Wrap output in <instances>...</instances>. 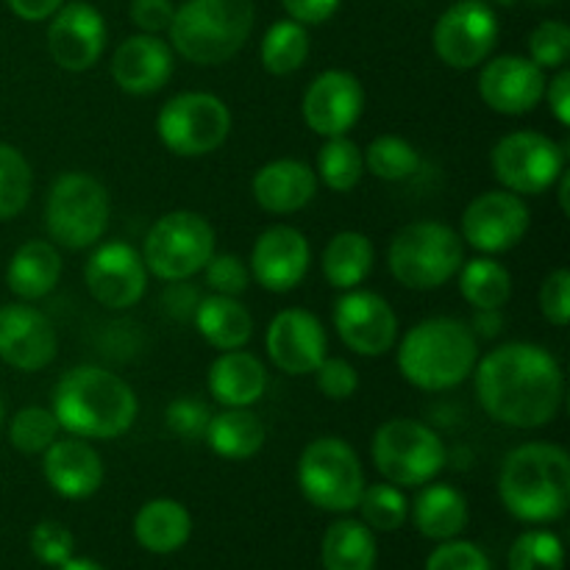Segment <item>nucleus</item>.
I'll return each mask as SVG.
<instances>
[{"label":"nucleus","instance_id":"nucleus-37","mask_svg":"<svg viewBox=\"0 0 570 570\" xmlns=\"http://www.w3.org/2000/svg\"><path fill=\"white\" fill-rule=\"evenodd\" d=\"M362 156H365V170H371V176H376L379 181L390 184L406 181L421 167V156H417L415 145L406 142L404 137H395V134L376 137L362 150Z\"/></svg>","mask_w":570,"mask_h":570},{"label":"nucleus","instance_id":"nucleus-23","mask_svg":"<svg viewBox=\"0 0 570 570\" xmlns=\"http://www.w3.org/2000/svg\"><path fill=\"white\" fill-rule=\"evenodd\" d=\"M173 50L156 33H134L111 56V78L128 95H154L170 81Z\"/></svg>","mask_w":570,"mask_h":570},{"label":"nucleus","instance_id":"nucleus-28","mask_svg":"<svg viewBox=\"0 0 570 570\" xmlns=\"http://www.w3.org/2000/svg\"><path fill=\"white\" fill-rule=\"evenodd\" d=\"M193 321L200 337L215 345L217 351L245 348L248 340L254 337V317L245 309V304H239L232 295L215 293L209 298H200L193 312Z\"/></svg>","mask_w":570,"mask_h":570},{"label":"nucleus","instance_id":"nucleus-8","mask_svg":"<svg viewBox=\"0 0 570 570\" xmlns=\"http://www.w3.org/2000/svg\"><path fill=\"white\" fill-rule=\"evenodd\" d=\"M45 226L61 248H92L109 226V193L89 173H65L50 184Z\"/></svg>","mask_w":570,"mask_h":570},{"label":"nucleus","instance_id":"nucleus-47","mask_svg":"<svg viewBox=\"0 0 570 570\" xmlns=\"http://www.w3.org/2000/svg\"><path fill=\"white\" fill-rule=\"evenodd\" d=\"M540 312L546 321L557 328H566L570 321V273L566 267H557L549 273L540 287Z\"/></svg>","mask_w":570,"mask_h":570},{"label":"nucleus","instance_id":"nucleus-33","mask_svg":"<svg viewBox=\"0 0 570 570\" xmlns=\"http://www.w3.org/2000/svg\"><path fill=\"white\" fill-rule=\"evenodd\" d=\"M323 570H373L376 568V538L362 521H334L323 534Z\"/></svg>","mask_w":570,"mask_h":570},{"label":"nucleus","instance_id":"nucleus-36","mask_svg":"<svg viewBox=\"0 0 570 570\" xmlns=\"http://www.w3.org/2000/svg\"><path fill=\"white\" fill-rule=\"evenodd\" d=\"M362 173H365V156H362L360 145L348 139V134L328 137L323 148L317 150L315 176L332 193H351L360 184Z\"/></svg>","mask_w":570,"mask_h":570},{"label":"nucleus","instance_id":"nucleus-20","mask_svg":"<svg viewBox=\"0 0 570 570\" xmlns=\"http://www.w3.org/2000/svg\"><path fill=\"white\" fill-rule=\"evenodd\" d=\"M479 95L499 115H529L546 95V70L527 56H495L479 72Z\"/></svg>","mask_w":570,"mask_h":570},{"label":"nucleus","instance_id":"nucleus-3","mask_svg":"<svg viewBox=\"0 0 570 570\" xmlns=\"http://www.w3.org/2000/svg\"><path fill=\"white\" fill-rule=\"evenodd\" d=\"M499 495L523 523L560 521L570 504V456L554 443H523L504 456Z\"/></svg>","mask_w":570,"mask_h":570},{"label":"nucleus","instance_id":"nucleus-55","mask_svg":"<svg viewBox=\"0 0 570 570\" xmlns=\"http://www.w3.org/2000/svg\"><path fill=\"white\" fill-rule=\"evenodd\" d=\"M59 570H104L98 566V562H92V560H78V557H70V560L65 562V566H59Z\"/></svg>","mask_w":570,"mask_h":570},{"label":"nucleus","instance_id":"nucleus-34","mask_svg":"<svg viewBox=\"0 0 570 570\" xmlns=\"http://www.w3.org/2000/svg\"><path fill=\"white\" fill-rule=\"evenodd\" d=\"M460 293L473 309H501L512 295V276L493 256H476L462 262Z\"/></svg>","mask_w":570,"mask_h":570},{"label":"nucleus","instance_id":"nucleus-21","mask_svg":"<svg viewBox=\"0 0 570 570\" xmlns=\"http://www.w3.org/2000/svg\"><path fill=\"white\" fill-rule=\"evenodd\" d=\"M312 265V248L304 232L295 226H271L256 237L250 250V278L267 293H289L306 278Z\"/></svg>","mask_w":570,"mask_h":570},{"label":"nucleus","instance_id":"nucleus-6","mask_svg":"<svg viewBox=\"0 0 570 570\" xmlns=\"http://www.w3.org/2000/svg\"><path fill=\"white\" fill-rule=\"evenodd\" d=\"M465 243L451 226L438 220H415L401 228L387 248V267L406 289L429 293L460 273Z\"/></svg>","mask_w":570,"mask_h":570},{"label":"nucleus","instance_id":"nucleus-30","mask_svg":"<svg viewBox=\"0 0 570 570\" xmlns=\"http://www.w3.org/2000/svg\"><path fill=\"white\" fill-rule=\"evenodd\" d=\"M204 440L223 460H250L265 445V426L248 406H226L209 417Z\"/></svg>","mask_w":570,"mask_h":570},{"label":"nucleus","instance_id":"nucleus-43","mask_svg":"<svg viewBox=\"0 0 570 570\" xmlns=\"http://www.w3.org/2000/svg\"><path fill=\"white\" fill-rule=\"evenodd\" d=\"M31 551L45 566H65L76 551V538L59 521H42L31 532Z\"/></svg>","mask_w":570,"mask_h":570},{"label":"nucleus","instance_id":"nucleus-51","mask_svg":"<svg viewBox=\"0 0 570 570\" xmlns=\"http://www.w3.org/2000/svg\"><path fill=\"white\" fill-rule=\"evenodd\" d=\"M546 100H549V109L554 115V120L560 126H570V70L560 67L551 81H546Z\"/></svg>","mask_w":570,"mask_h":570},{"label":"nucleus","instance_id":"nucleus-39","mask_svg":"<svg viewBox=\"0 0 570 570\" xmlns=\"http://www.w3.org/2000/svg\"><path fill=\"white\" fill-rule=\"evenodd\" d=\"M356 507L362 512V523L367 529H376V532H395L410 518V501L401 493V488L390 482L371 484V488L362 490Z\"/></svg>","mask_w":570,"mask_h":570},{"label":"nucleus","instance_id":"nucleus-7","mask_svg":"<svg viewBox=\"0 0 570 570\" xmlns=\"http://www.w3.org/2000/svg\"><path fill=\"white\" fill-rule=\"evenodd\" d=\"M373 465L395 488H423L449 462V451L432 426L412 417L382 423L371 443Z\"/></svg>","mask_w":570,"mask_h":570},{"label":"nucleus","instance_id":"nucleus-46","mask_svg":"<svg viewBox=\"0 0 570 570\" xmlns=\"http://www.w3.org/2000/svg\"><path fill=\"white\" fill-rule=\"evenodd\" d=\"M426 570H490V560L479 546L465 540H445L432 551Z\"/></svg>","mask_w":570,"mask_h":570},{"label":"nucleus","instance_id":"nucleus-44","mask_svg":"<svg viewBox=\"0 0 570 570\" xmlns=\"http://www.w3.org/2000/svg\"><path fill=\"white\" fill-rule=\"evenodd\" d=\"M206 284L217 295H243L250 284V267L234 254H212V259L204 265Z\"/></svg>","mask_w":570,"mask_h":570},{"label":"nucleus","instance_id":"nucleus-22","mask_svg":"<svg viewBox=\"0 0 570 570\" xmlns=\"http://www.w3.org/2000/svg\"><path fill=\"white\" fill-rule=\"evenodd\" d=\"M106 48V22L95 6L67 3L48 26V50L56 65L67 72H83L95 67Z\"/></svg>","mask_w":570,"mask_h":570},{"label":"nucleus","instance_id":"nucleus-13","mask_svg":"<svg viewBox=\"0 0 570 570\" xmlns=\"http://www.w3.org/2000/svg\"><path fill=\"white\" fill-rule=\"evenodd\" d=\"M499 42V17L484 0H460L443 11L432 31L434 53L454 70H473Z\"/></svg>","mask_w":570,"mask_h":570},{"label":"nucleus","instance_id":"nucleus-35","mask_svg":"<svg viewBox=\"0 0 570 570\" xmlns=\"http://www.w3.org/2000/svg\"><path fill=\"white\" fill-rule=\"evenodd\" d=\"M262 67L271 76H293L309 59V33L295 20H278L267 28L259 48Z\"/></svg>","mask_w":570,"mask_h":570},{"label":"nucleus","instance_id":"nucleus-19","mask_svg":"<svg viewBox=\"0 0 570 570\" xmlns=\"http://www.w3.org/2000/svg\"><path fill=\"white\" fill-rule=\"evenodd\" d=\"M59 337L42 309L28 301L0 306V360L17 371H42L56 360Z\"/></svg>","mask_w":570,"mask_h":570},{"label":"nucleus","instance_id":"nucleus-57","mask_svg":"<svg viewBox=\"0 0 570 570\" xmlns=\"http://www.w3.org/2000/svg\"><path fill=\"white\" fill-rule=\"evenodd\" d=\"M538 3H554V0H538Z\"/></svg>","mask_w":570,"mask_h":570},{"label":"nucleus","instance_id":"nucleus-18","mask_svg":"<svg viewBox=\"0 0 570 570\" xmlns=\"http://www.w3.org/2000/svg\"><path fill=\"white\" fill-rule=\"evenodd\" d=\"M267 354L287 376H306L328 356V337L321 317L309 309H282L267 326Z\"/></svg>","mask_w":570,"mask_h":570},{"label":"nucleus","instance_id":"nucleus-12","mask_svg":"<svg viewBox=\"0 0 570 570\" xmlns=\"http://www.w3.org/2000/svg\"><path fill=\"white\" fill-rule=\"evenodd\" d=\"M568 161L566 145L540 131H512L495 142L490 154L493 176L504 189L515 195L549 193L562 176Z\"/></svg>","mask_w":570,"mask_h":570},{"label":"nucleus","instance_id":"nucleus-14","mask_svg":"<svg viewBox=\"0 0 570 570\" xmlns=\"http://www.w3.org/2000/svg\"><path fill=\"white\" fill-rule=\"evenodd\" d=\"M532 212L521 195L510 189H490L476 195L462 215V239L479 254H507L527 237Z\"/></svg>","mask_w":570,"mask_h":570},{"label":"nucleus","instance_id":"nucleus-26","mask_svg":"<svg viewBox=\"0 0 570 570\" xmlns=\"http://www.w3.org/2000/svg\"><path fill=\"white\" fill-rule=\"evenodd\" d=\"M209 393L223 406H250L265 395L267 371L248 351H223L209 365Z\"/></svg>","mask_w":570,"mask_h":570},{"label":"nucleus","instance_id":"nucleus-27","mask_svg":"<svg viewBox=\"0 0 570 570\" xmlns=\"http://www.w3.org/2000/svg\"><path fill=\"white\" fill-rule=\"evenodd\" d=\"M61 278L59 248L48 239H28L14 250L6 267V284L20 301H39L56 289Z\"/></svg>","mask_w":570,"mask_h":570},{"label":"nucleus","instance_id":"nucleus-1","mask_svg":"<svg viewBox=\"0 0 570 570\" xmlns=\"http://www.w3.org/2000/svg\"><path fill=\"white\" fill-rule=\"evenodd\" d=\"M471 376L479 404L495 423L540 429L560 415L566 379L557 356L543 345H499L476 362Z\"/></svg>","mask_w":570,"mask_h":570},{"label":"nucleus","instance_id":"nucleus-9","mask_svg":"<svg viewBox=\"0 0 570 570\" xmlns=\"http://www.w3.org/2000/svg\"><path fill=\"white\" fill-rule=\"evenodd\" d=\"M215 254V228L198 212H167L150 226L142 262L161 282H187Z\"/></svg>","mask_w":570,"mask_h":570},{"label":"nucleus","instance_id":"nucleus-56","mask_svg":"<svg viewBox=\"0 0 570 570\" xmlns=\"http://www.w3.org/2000/svg\"><path fill=\"white\" fill-rule=\"evenodd\" d=\"M6 423V406H3V399H0V429H3Z\"/></svg>","mask_w":570,"mask_h":570},{"label":"nucleus","instance_id":"nucleus-5","mask_svg":"<svg viewBox=\"0 0 570 570\" xmlns=\"http://www.w3.org/2000/svg\"><path fill=\"white\" fill-rule=\"evenodd\" d=\"M254 0H187L170 22L178 56L200 67L226 65L254 31Z\"/></svg>","mask_w":570,"mask_h":570},{"label":"nucleus","instance_id":"nucleus-32","mask_svg":"<svg viewBox=\"0 0 570 570\" xmlns=\"http://www.w3.org/2000/svg\"><path fill=\"white\" fill-rule=\"evenodd\" d=\"M376 250L362 232H337L323 248L321 267L334 289H356L371 276Z\"/></svg>","mask_w":570,"mask_h":570},{"label":"nucleus","instance_id":"nucleus-54","mask_svg":"<svg viewBox=\"0 0 570 570\" xmlns=\"http://www.w3.org/2000/svg\"><path fill=\"white\" fill-rule=\"evenodd\" d=\"M557 184H560V195H557V198H560V206H562V212H570V200H568V193H570V173H568V167L566 170H562V176L557 178Z\"/></svg>","mask_w":570,"mask_h":570},{"label":"nucleus","instance_id":"nucleus-16","mask_svg":"<svg viewBox=\"0 0 570 570\" xmlns=\"http://www.w3.org/2000/svg\"><path fill=\"white\" fill-rule=\"evenodd\" d=\"M334 328L354 354L384 356L399 340V315L379 293L345 289L334 304Z\"/></svg>","mask_w":570,"mask_h":570},{"label":"nucleus","instance_id":"nucleus-29","mask_svg":"<svg viewBox=\"0 0 570 570\" xmlns=\"http://www.w3.org/2000/svg\"><path fill=\"white\" fill-rule=\"evenodd\" d=\"M134 534L145 551L154 554H173L181 549L193 534V518L187 507L173 499L148 501L134 518Z\"/></svg>","mask_w":570,"mask_h":570},{"label":"nucleus","instance_id":"nucleus-38","mask_svg":"<svg viewBox=\"0 0 570 570\" xmlns=\"http://www.w3.org/2000/svg\"><path fill=\"white\" fill-rule=\"evenodd\" d=\"M33 173L26 156L9 142H0V220L20 215L31 200Z\"/></svg>","mask_w":570,"mask_h":570},{"label":"nucleus","instance_id":"nucleus-41","mask_svg":"<svg viewBox=\"0 0 570 570\" xmlns=\"http://www.w3.org/2000/svg\"><path fill=\"white\" fill-rule=\"evenodd\" d=\"M510 570H562V543L551 532H527L512 543Z\"/></svg>","mask_w":570,"mask_h":570},{"label":"nucleus","instance_id":"nucleus-45","mask_svg":"<svg viewBox=\"0 0 570 570\" xmlns=\"http://www.w3.org/2000/svg\"><path fill=\"white\" fill-rule=\"evenodd\" d=\"M317 390L332 401H348L360 390V373L343 356H326L315 371Z\"/></svg>","mask_w":570,"mask_h":570},{"label":"nucleus","instance_id":"nucleus-2","mask_svg":"<svg viewBox=\"0 0 570 570\" xmlns=\"http://www.w3.org/2000/svg\"><path fill=\"white\" fill-rule=\"evenodd\" d=\"M50 412L72 438L115 440L134 426L139 404L126 379L98 365H78L53 387Z\"/></svg>","mask_w":570,"mask_h":570},{"label":"nucleus","instance_id":"nucleus-24","mask_svg":"<svg viewBox=\"0 0 570 570\" xmlns=\"http://www.w3.org/2000/svg\"><path fill=\"white\" fill-rule=\"evenodd\" d=\"M42 471L50 488L70 501L89 499L98 493L106 473L98 451L87 440L72 438V434L65 440L56 438L50 443V449L45 451Z\"/></svg>","mask_w":570,"mask_h":570},{"label":"nucleus","instance_id":"nucleus-53","mask_svg":"<svg viewBox=\"0 0 570 570\" xmlns=\"http://www.w3.org/2000/svg\"><path fill=\"white\" fill-rule=\"evenodd\" d=\"M504 326L501 321V309H476V317H473V334H482V337H493L499 334V328Z\"/></svg>","mask_w":570,"mask_h":570},{"label":"nucleus","instance_id":"nucleus-15","mask_svg":"<svg viewBox=\"0 0 570 570\" xmlns=\"http://www.w3.org/2000/svg\"><path fill=\"white\" fill-rule=\"evenodd\" d=\"M83 282L89 295L106 309H131L142 301L148 287V267L134 245L115 239L92 250L83 267Z\"/></svg>","mask_w":570,"mask_h":570},{"label":"nucleus","instance_id":"nucleus-49","mask_svg":"<svg viewBox=\"0 0 570 570\" xmlns=\"http://www.w3.org/2000/svg\"><path fill=\"white\" fill-rule=\"evenodd\" d=\"M176 14V6L173 0H131V20L134 26L142 33H156L167 31Z\"/></svg>","mask_w":570,"mask_h":570},{"label":"nucleus","instance_id":"nucleus-10","mask_svg":"<svg viewBox=\"0 0 570 570\" xmlns=\"http://www.w3.org/2000/svg\"><path fill=\"white\" fill-rule=\"evenodd\" d=\"M298 488L317 510L351 512L365 490V471L345 440L315 438L301 451Z\"/></svg>","mask_w":570,"mask_h":570},{"label":"nucleus","instance_id":"nucleus-17","mask_svg":"<svg viewBox=\"0 0 570 570\" xmlns=\"http://www.w3.org/2000/svg\"><path fill=\"white\" fill-rule=\"evenodd\" d=\"M365 109V89L360 78L348 70H326L312 78L301 100L304 122L317 137H343Z\"/></svg>","mask_w":570,"mask_h":570},{"label":"nucleus","instance_id":"nucleus-42","mask_svg":"<svg viewBox=\"0 0 570 570\" xmlns=\"http://www.w3.org/2000/svg\"><path fill=\"white\" fill-rule=\"evenodd\" d=\"M570 56V28L560 20H546L529 33V59L543 70H560Z\"/></svg>","mask_w":570,"mask_h":570},{"label":"nucleus","instance_id":"nucleus-52","mask_svg":"<svg viewBox=\"0 0 570 570\" xmlns=\"http://www.w3.org/2000/svg\"><path fill=\"white\" fill-rule=\"evenodd\" d=\"M6 3H9V9L14 11L20 20L39 22V20H48V17H53L56 11L61 9V3H65V0H6Z\"/></svg>","mask_w":570,"mask_h":570},{"label":"nucleus","instance_id":"nucleus-31","mask_svg":"<svg viewBox=\"0 0 570 570\" xmlns=\"http://www.w3.org/2000/svg\"><path fill=\"white\" fill-rule=\"evenodd\" d=\"M412 518L423 538L454 540L468 527V501L451 484H423L417 493Z\"/></svg>","mask_w":570,"mask_h":570},{"label":"nucleus","instance_id":"nucleus-25","mask_svg":"<svg viewBox=\"0 0 570 570\" xmlns=\"http://www.w3.org/2000/svg\"><path fill=\"white\" fill-rule=\"evenodd\" d=\"M250 193L271 215H293L312 204L317 195V176L306 161L276 159L256 170Z\"/></svg>","mask_w":570,"mask_h":570},{"label":"nucleus","instance_id":"nucleus-11","mask_svg":"<svg viewBox=\"0 0 570 570\" xmlns=\"http://www.w3.org/2000/svg\"><path fill=\"white\" fill-rule=\"evenodd\" d=\"M232 131V111L212 92H178L156 117V134L170 154L198 159L220 148Z\"/></svg>","mask_w":570,"mask_h":570},{"label":"nucleus","instance_id":"nucleus-50","mask_svg":"<svg viewBox=\"0 0 570 570\" xmlns=\"http://www.w3.org/2000/svg\"><path fill=\"white\" fill-rule=\"evenodd\" d=\"M282 6L287 9L289 20L301 26H317L340 9V0H282Z\"/></svg>","mask_w":570,"mask_h":570},{"label":"nucleus","instance_id":"nucleus-40","mask_svg":"<svg viewBox=\"0 0 570 570\" xmlns=\"http://www.w3.org/2000/svg\"><path fill=\"white\" fill-rule=\"evenodd\" d=\"M59 438V421L45 406H26L9 421V443L22 454H45Z\"/></svg>","mask_w":570,"mask_h":570},{"label":"nucleus","instance_id":"nucleus-48","mask_svg":"<svg viewBox=\"0 0 570 570\" xmlns=\"http://www.w3.org/2000/svg\"><path fill=\"white\" fill-rule=\"evenodd\" d=\"M165 417H167V429H173L178 438L193 440V438H204L212 412L204 401L187 399V395H184V399H176L170 406H167Z\"/></svg>","mask_w":570,"mask_h":570},{"label":"nucleus","instance_id":"nucleus-4","mask_svg":"<svg viewBox=\"0 0 570 570\" xmlns=\"http://www.w3.org/2000/svg\"><path fill=\"white\" fill-rule=\"evenodd\" d=\"M479 362V340L456 317H426L399 343V371L412 387L443 393L465 382Z\"/></svg>","mask_w":570,"mask_h":570}]
</instances>
